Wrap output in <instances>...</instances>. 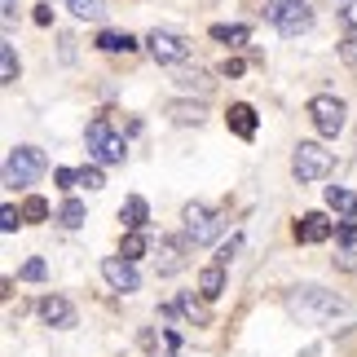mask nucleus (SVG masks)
<instances>
[{
  "instance_id": "obj_19",
  "label": "nucleus",
  "mask_w": 357,
  "mask_h": 357,
  "mask_svg": "<svg viewBox=\"0 0 357 357\" xmlns=\"http://www.w3.org/2000/svg\"><path fill=\"white\" fill-rule=\"evenodd\" d=\"M146 252H150L146 234H142V229H128V234H123V247H119V256H123V260H142Z\"/></svg>"
},
{
  "instance_id": "obj_23",
  "label": "nucleus",
  "mask_w": 357,
  "mask_h": 357,
  "mask_svg": "<svg viewBox=\"0 0 357 357\" xmlns=\"http://www.w3.org/2000/svg\"><path fill=\"white\" fill-rule=\"evenodd\" d=\"M58 221L66 225V229H75V225H84V203L79 199H66L62 208H58Z\"/></svg>"
},
{
  "instance_id": "obj_29",
  "label": "nucleus",
  "mask_w": 357,
  "mask_h": 357,
  "mask_svg": "<svg viewBox=\"0 0 357 357\" xmlns=\"http://www.w3.org/2000/svg\"><path fill=\"white\" fill-rule=\"evenodd\" d=\"M181 84H185V89H199V93H212V79L203 75V71H195V75H181Z\"/></svg>"
},
{
  "instance_id": "obj_31",
  "label": "nucleus",
  "mask_w": 357,
  "mask_h": 357,
  "mask_svg": "<svg viewBox=\"0 0 357 357\" xmlns=\"http://www.w3.org/2000/svg\"><path fill=\"white\" fill-rule=\"evenodd\" d=\"M340 243H344L349 252L357 247V221H344V225H340Z\"/></svg>"
},
{
  "instance_id": "obj_22",
  "label": "nucleus",
  "mask_w": 357,
  "mask_h": 357,
  "mask_svg": "<svg viewBox=\"0 0 357 357\" xmlns=\"http://www.w3.org/2000/svg\"><path fill=\"white\" fill-rule=\"evenodd\" d=\"M0 79H5V84H13V79H18V53H13L9 40L0 45Z\"/></svg>"
},
{
  "instance_id": "obj_14",
  "label": "nucleus",
  "mask_w": 357,
  "mask_h": 357,
  "mask_svg": "<svg viewBox=\"0 0 357 357\" xmlns=\"http://www.w3.org/2000/svg\"><path fill=\"white\" fill-rule=\"evenodd\" d=\"M146 216H150V208H146L142 195H128V199H123V208H119L123 229H146Z\"/></svg>"
},
{
  "instance_id": "obj_35",
  "label": "nucleus",
  "mask_w": 357,
  "mask_h": 357,
  "mask_svg": "<svg viewBox=\"0 0 357 357\" xmlns=\"http://www.w3.org/2000/svg\"><path fill=\"white\" fill-rule=\"evenodd\" d=\"M221 75H243V62H238V58H225V66H221Z\"/></svg>"
},
{
  "instance_id": "obj_28",
  "label": "nucleus",
  "mask_w": 357,
  "mask_h": 357,
  "mask_svg": "<svg viewBox=\"0 0 357 357\" xmlns=\"http://www.w3.org/2000/svg\"><path fill=\"white\" fill-rule=\"evenodd\" d=\"M18 225H22V212L18 208H5V212H0V229H5V234H13Z\"/></svg>"
},
{
  "instance_id": "obj_6",
  "label": "nucleus",
  "mask_w": 357,
  "mask_h": 357,
  "mask_svg": "<svg viewBox=\"0 0 357 357\" xmlns=\"http://www.w3.org/2000/svg\"><path fill=\"white\" fill-rule=\"evenodd\" d=\"M291 172H296V181H322L331 172V150H322L318 142H300L291 155Z\"/></svg>"
},
{
  "instance_id": "obj_17",
  "label": "nucleus",
  "mask_w": 357,
  "mask_h": 357,
  "mask_svg": "<svg viewBox=\"0 0 357 357\" xmlns=\"http://www.w3.org/2000/svg\"><path fill=\"white\" fill-rule=\"evenodd\" d=\"M98 49H102V53H132L137 40H132L128 31H123V36H119V31H102V36H98Z\"/></svg>"
},
{
  "instance_id": "obj_11",
  "label": "nucleus",
  "mask_w": 357,
  "mask_h": 357,
  "mask_svg": "<svg viewBox=\"0 0 357 357\" xmlns=\"http://www.w3.org/2000/svg\"><path fill=\"white\" fill-rule=\"evenodd\" d=\"M40 318H45L49 326H75V309H71V300H62V296H45L40 300Z\"/></svg>"
},
{
  "instance_id": "obj_26",
  "label": "nucleus",
  "mask_w": 357,
  "mask_h": 357,
  "mask_svg": "<svg viewBox=\"0 0 357 357\" xmlns=\"http://www.w3.org/2000/svg\"><path fill=\"white\" fill-rule=\"evenodd\" d=\"M45 273H49V265H45V260H26V265L18 269V278H22V282H40Z\"/></svg>"
},
{
  "instance_id": "obj_36",
  "label": "nucleus",
  "mask_w": 357,
  "mask_h": 357,
  "mask_svg": "<svg viewBox=\"0 0 357 357\" xmlns=\"http://www.w3.org/2000/svg\"><path fill=\"white\" fill-rule=\"evenodd\" d=\"M0 9H5V22L18 18V0H0Z\"/></svg>"
},
{
  "instance_id": "obj_34",
  "label": "nucleus",
  "mask_w": 357,
  "mask_h": 357,
  "mask_svg": "<svg viewBox=\"0 0 357 357\" xmlns=\"http://www.w3.org/2000/svg\"><path fill=\"white\" fill-rule=\"evenodd\" d=\"M53 176H58V185H62V190H71V185L79 181V172H71V168H58Z\"/></svg>"
},
{
  "instance_id": "obj_3",
  "label": "nucleus",
  "mask_w": 357,
  "mask_h": 357,
  "mask_svg": "<svg viewBox=\"0 0 357 357\" xmlns=\"http://www.w3.org/2000/svg\"><path fill=\"white\" fill-rule=\"evenodd\" d=\"M45 150L36 146H13L9 159H5V185H31L40 172H45Z\"/></svg>"
},
{
  "instance_id": "obj_24",
  "label": "nucleus",
  "mask_w": 357,
  "mask_h": 357,
  "mask_svg": "<svg viewBox=\"0 0 357 357\" xmlns=\"http://www.w3.org/2000/svg\"><path fill=\"white\" fill-rule=\"evenodd\" d=\"M22 221H31V225L36 221H49V203L40 199V195H31V199L22 203Z\"/></svg>"
},
{
  "instance_id": "obj_12",
  "label": "nucleus",
  "mask_w": 357,
  "mask_h": 357,
  "mask_svg": "<svg viewBox=\"0 0 357 357\" xmlns=\"http://www.w3.org/2000/svg\"><path fill=\"white\" fill-rule=\"evenodd\" d=\"M225 123H229V132H234V137H243V142H252V137H256V111H252L247 102H234V106H229Z\"/></svg>"
},
{
  "instance_id": "obj_33",
  "label": "nucleus",
  "mask_w": 357,
  "mask_h": 357,
  "mask_svg": "<svg viewBox=\"0 0 357 357\" xmlns=\"http://www.w3.org/2000/svg\"><path fill=\"white\" fill-rule=\"evenodd\" d=\"M238 247H243V238H229V243L221 247V256H216V265H229V256H234Z\"/></svg>"
},
{
  "instance_id": "obj_2",
  "label": "nucleus",
  "mask_w": 357,
  "mask_h": 357,
  "mask_svg": "<svg viewBox=\"0 0 357 357\" xmlns=\"http://www.w3.org/2000/svg\"><path fill=\"white\" fill-rule=\"evenodd\" d=\"M84 146H89V155L98 159V163H123V155H128L123 137H115V128H111V119H106V115H98L84 128Z\"/></svg>"
},
{
  "instance_id": "obj_5",
  "label": "nucleus",
  "mask_w": 357,
  "mask_h": 357,
  "mask_svg": "<svg viewBox=\"0 0 357 357\" xmlns=\"http://www.w3.org/2000/svg\"><path fill=\"white\" fill-rule=\"evenodd\" d=\"M221 229H225L221 212L203 208V203H190V208H185V238L195 243V247H208V243H216V238H221Z\"/></svg>"
},
{
  "instance_id": "obj_30",
  "label": "nucleus",
  "mask_w": 357,
  "mask_h": 357,
  "mask_svg": "<svg viewBox=\"0 0 357 357\" xmlns=\"http://www.w3.org/2000/svg\"><path fill=\"white\" fill-rule=\"evenodd\" d=\"M340 22H344V31H357V0H344V9H340Z\"/></svg>"
},
{
  "instance_id": "obj_37",
  "label": "nucleus",
  "mask_w": 357,
  "mask_h": 357,
  "mask_svg": "<svg viewBox=\"0 0 357 357\" xmlns=\"http://www.w3.org/2000/svg\"><path fill=\"white\" fill-rule=\"evenodd\" d=\"M36 22H40V26H49V22H53V13H49V5H36Z\"/></svg>"
},
{
  "instance_id": "obj_38",
  "label": "nucleus",
  "mask_w": 357,
  "mask_h": 357,
  "mask_svg": "<svg viewBox=\"0 0 357 357\" xmlns=\"http://www.w3.org/2000/svg\"><path fill=\"white\" fill-rule=\"evenodd\" d=\"M340 265H344V269H357V252H344V256H340Z\"/></svg>"
},
{
  "instance_id": "obj_27",
  "label": "nucleus",
  "mask_w": 357,
  "mask_h": 357,
  "mask_svg": "<svg viewBox=\"0 0 357 357\" xmlns=\"http://www.w3.org/2000/svg\"><path fill=\"white\" fill-rule=\"evenodd\" d=\"M79 185H89V190H102V185H106V176H102V168H98V163L79 168Z\"/></svg>"
},
{
  "instance_id": "obj_7",
  "label": "nucleus",
  "mask_w": 357,
  "mask_h": 357,
  "mask_svg": "<svg viewBox=\"0 0 357 357\" xmlns=\"http://www.w3.org/2000/svg\"><path fill=\"white\" fill-rule=\"evenodd\" d=\"M309 119L318 123V132L322 137H335L340 128H344V102L340 98H331V93H318V98H309Z\"/></svg>"
},
{
  "instance_id": "obj_10",
  "label": "nucleus",
  "mask_w": 357,
  "mask_h": 357,
  "mask_svg": "<svg viewBox=\"0 0 357 357\" xmlns=\"http://www.w3.org/2000/svg\"><path fill=\"white\" fill-rule=\"evenodd\" d=\"M331 234H335V225L326 221L322 212H305L296 221V243H326Z\"/></svg>"
},
{
  "instance_id": "obj_21",
  "label": "nucleus",
  "mask_w": 357,
  "mask_h": 357,
  "mask_svg": "<svg viewBox=\"0 0 357 357\" xmlns=\"http://www.w3.org/2000/svg\"><path fill=\"white\" fill-rule=\"evenodd\" d=\"M168 115H172L176 123H203V106H199V102H172Z\"/></svg>"
},
{
  "instance_id": "obj_1",
  "label": "nucleus",
  "mask_w": 357,
  "mask_h": 357,
  "mask_svg": "<svg viewBox=\"0 0 357 357\" xmlns=\"http://www.w3.org/2000/svg\"><path fill=\"white\" fill-rule=\"evenodd\" d=\"M287 309H291V318L322 326V331H349L357 322V305H349L344 296L326 291V287H296V291H287Z\"/></svg>"
},
{
  "instance_id": "obj_9",
  "label": "nucleus",
  "mask_w": 357,
  "mask_h": 357,
  "mask_svg": "<svg viewBox=\"0 0 357 357\" xmlns=\"http://www.w3.org/2000/svg\"><path fill=\"white\" fill-rule=\"evenodd\" d=\"M102 278L115 287V291H137L142 287V278H137V269H132V260H123V256H106L102 260Z\"/></svg>"
},
{
  "instance_id": "obj_13",
  "label": "nucleus",
  "mask_w": 357,
  "mask_h": 357,
  "mask_svg": "<svg viewBox=\"0 0 357 357\" xmlns=\"http://www.w3.org/2000/svg\"><path fill=\"white\" fill-rule=\"evenodd\" d=\"M181 252H185L181 238H163V243H159V256H155V260H159V273H176V269H181V265H185Z\"/></svg>"
},
{
  "instance_id": "obj_4",
  "label": "nucleus",
  "mask_w": 357,
  "mask_h": 357,
  "mask_svg": "<svg viewBox=\"0 0 357 357\" xmlns=\"http://www.w3.org/2000/svg\"><path fill=\"white\" fill-rule=\"evenodd\" d=\"M265 13H269V22L278 26L287 40L305 36L309 26H313V13H309L305 0H269V9H265Z\"/></svg>"
},
{
  "instance_id": "obj_32",
  "label": "nucleus",
  "mask_w": 357,
  "mask_h": 357,
  "mask_svg": "<svg viewBox=\"0 0 357 357\" xmlns=\"http://www.w3.org/2000/svg\"><path fill=\"white\" fill-rule=\"evenodd\" d=\"M340 58H344V62H357V31H349L344 49H340Z\"/></svg>"
},
{
  "instance_id": "obj_20",
  "label": "nucleus",
  "mask_w": 357,
  "mask_h": 357,
  "mask_svg": "<svg viewBox=\"0 0 357 357\" xmlns=\"http://www.w3.org/2000/svg\"><path fill=\"white\" fill-rule=\"evenodd\" d=\"M212 40H221V45H247V40H252V31H247V26H225V22H216V26H212Z\"/></svg>"
},
{
  "instance_id": "obj_16",
  "label": "nucleus",
  "mask_w": 357,
  "mask_h": 357,
  "mask_svg": "<svg viewBox=\"0 0 357 357\" xmlns=\"http://www.w3.org/2000/svg\"><path fill=\"white\" fill-rule=\"evenodd\" d=\"M221 291H225V265H208V269L199 273V296L203 300H216Z\"/></svg>"
},
{
  "instance_id": "obj_8",
  "label": "nucleus",
  "mask_w": 357,
  "mask_h": 357,
  "mask_svg": "<svg viewBox=\"0 0 357 357\" xmlns=\"http://www.w3.org/2000/svg\"><path fill=\"white\" fill-rule=\"evenodd\" d=\"M146 45H150V58H155V62H168V66H176V62L190 58V45L176 31H150Z\"/></svg>"
},
{
  "instance_id": "obj_18",
  "label": "nucleus",
  "mask_w": 357,
  "mask_h": 357,
  "mask_svg": "<svg viewBox=\"0 0 357 357\" xmlns=\"http://www.w3.org/2000/svg\"><path fill=\"white\" fill-rule=\"evenodd\" d=\"M71 5L75 18H84V22H102L106 18V0H66Z\"/></svg>"
},
{
  "instance_id": "obj_15",
  "label": "nucleus",
  "mask_w": 357,
  "mask_h": 357,
  "mask_svg": "<svg viewBox=\"0 0 357 357\" xmlns=\"http://www.w3.org/2000/svg\"><path fill=\"white\" fill-rule=\"evenodd\" d=\"M326 208L340 212L344 221H353V212H357V195H353V190H344V185H326Z\"/></svg>"
},
{
  "instance_id": "obj_25",
  "label": "nucleus",
  "mask_w": 357,
  "mask_h": 357,
  "mask_svg": "<svg viewBox=\"0 0 357 357\" xmlns=\"http://www.w3.org/2000/svg\"><path fill=\"white\" fill-rule=\"evenodd\" d=\"M176 305H181V313H190V318H195L199 326H208V322H212V318H208V309H203V305H199V300L190 296V291H185L181 300H176Z\"/></svg>"
}]
</instances>
